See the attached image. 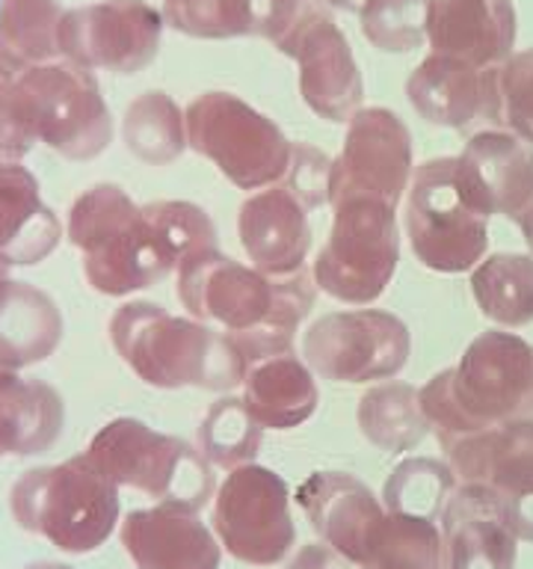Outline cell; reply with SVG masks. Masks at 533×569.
Wrapping results in <instances>:
<instances>
[{"mask_svg": "<svg viewBox=\"0 0 533 569\" xmlns=\"http://www.w3.org/2000/svg\"><path fill=\"white\" fill-rule=\"evenodd\" d=\"M240 400L261 430H293L318 412V377L300 353L266 356L247 365Z\"/></svg>", "mask_w": 533, "mask_h": 569, "instance_id": "obj_26", "label": "cell"}, {"mask_svg": "<svg viewBox=\"0 0 533 569\" xmlns=\"http://www.w3.org/2000/svg\"><path fill=\"white\" fill-rule=\"evenodd\" d=\"M418 403L442 448L489 427L533 421V345L506 329L480 332L460 362L418 389Z\"/></svg>", "mask_w": 533, "mask_h": 569, "instance_id": "obj_1", "label": "cell"}, {"mask_svg": "<svg viewBox=\"0 0 533 569\" xmlns=\"http://www.w3.org/2000/svg\"><path fill=\"white\" fill-rule=\"evenodd\" d=\"M122 140L137 160L149 167H167L187 149L184 110L160 89L142 92L124 110Z\"/></svg>", "mask_w": 533, "mask_h": 569, "instance_id": "obj_32", "label": "cell"}, {"mask_svg": "<svg viewBox=\"0 0 533 569\" xmlns=\"http://www.w3.org/2000/svg\"><path fill=\"white\" fill-rule=\"evenodd\" d=\"M296 505L329 549L359 567L385 507L373 489L346 471H314L296 487Z\"/></svg>", "mask_w": 533, "mask_h": 569, "instance_id": "obj_20", "label": "cell"}, {"mask_svg": "<svg viewBox=\"0 0 533 569\" xmlns=\"http://www.w3.org/2000/svg\"><path fill=\"white\" fill-rule=\"evenodd\" d=\"M284 569H350V563L338 551L329 549L326 542H311V546H302Z\"/></svg>", "mask_w": 533, "mask_h": 569, "instance_id": "obj_41", "label": "cell"}, {"mask_svg": "<svg viewBox=\"0 0 533 569\" xmlns=\"http://www.w3.org/2000/svg\"><path fill=\"white\" fill-rule=\"evenodd\" d=\"M456 489L451 466L430 457H406L394 466L382 489V507L389 513H406L439 522L447 498Z\"/></svg>", "mask_w": 533, "mask_h": 569, "instance_id": "obj_34", "label": "cell"}, {"mask_svg": "<svg viewBox=\"0 0 533 569\" xmlns=\"http://www.w3.org/2000/svg\"><path fill=\"white\" fill-rule=\"evenodd\" d=\"M409 104L415 113L451 131H486L501 128V66L471 62L426 53L406 80Z\"/></svg>", "mask_w": 533, "mask_h": 569, "instance_id": "obj_17", "label": "cell"}, {"mask_svg": "<svg viewBox=\"0 0 533 569\" xmlns=\"http://www.w3.org/2000/svg\"><path fill=\"white\" fill-rule=\"evenodd\" d=\"M27 569H74V567H69V563H53V560H48V563H33V567H27Z\"/></svg>", "mask_w": 533, "mask_h": 569, "instance_id": "obj_43", "label": "cell"}, {"mask_svg": "<svg viewBox=\"0 0 533 569\" xmlns=\"http://www.w3.org/2000/svg\"><path fill=\"white\" fill-rule=\"evenodd\" d=\"M62 311L51 293L30 282L0 279V371H24L57 353Z\"/></svg>", "mask_w": 533, "mask_h": 569, "instance_id": "obj_27", "label": "cell"}, {"mask_svg": "<svg viewBox=\"0 0 533 569\" xmlns=\"http://www.w3.org/2000/svg\"><path fill=\"white\" fill-rule=\"evenodd\" d=\"M163 27V12L145 0H98L62 12L60 53L92 74H137L158 57Z\"/></svg>", "mask_w": 533, "mask_h": 569, "instance_id": "obj_14", "label": "cell"}, {"mask_svg": "<svg viewBox=\"0 0 533 569\" xmlns=\"http://www.w3.org/2000/svg\"><path fill=\"white\" fill-rule=\"evenodd\" d=\"M149 220L158 226L160 238L167 240L169 256L175 261V270L190 258L208 256L220 249L217 240V226L211 213L184 199H158V202L142 204Z\"/></svg>", "mask_w": 533, "mask_h": 569, "instance_id": "obj_36", "label": "cell"}, {"mask_svg": "<svg viewBox=\"0 0 533 569\" xmlns=\"http://www.w3.org/2000/svg\"><path fill=\"white\" fill-rule=\"evenodd\" d=\"M238 238L249 264L264 276L305 270L311 252L309 208L279 181L255 190L238 211Z\"/></svg>", "mask_w": 533, "mask_h": 569, "instance_id": "obj_21", "label": "cell"}, {"mask_svg": "<svg viewBox=\"0 0 533 569\" xmlns=\"http://www.w3.org/2000/svg\"><path fill=\"white\" fill-rule=\"evenodd\" d=\"M430 0H364L359 12L364 39L385 53L418 51L424 39V18Z\"/></svg>", "mask_w": 533, "mask_h": 569, "instance_id": "obj_37", "label": "cell"}, {"mask_svg": "<svg viewBox=\"0 0 533 569\" xmlns=\"http://www.w3.org/2000/svg\"><path fill=\"white\" fill-rule=\"evenodd\" d=\"M398 261V208L373 196H353L332 204L329 238L311 264V279L320 293L362 309L389 291Z\"/></svg>", "mask_w": 533, "mask_h": 569, "instance_id": "obj_8", "label": "cell"}, {"mask_svg": "<svg viewBox=\"0 0 533 569\" xmlns=\"http://www.w3.org/2000/svg\"><path fill=\"white\" fill-rule=\"evenodd\" d=\"M471 293L497 329L533 323V256L495 252L483 258L471 270Z\"/></svg>", "mask_w": 533, "mask_h": 569, "instance_id": "obj_31", "label": "cell"}, {"mask_svg": "<svg viewBox=\"0 0 533 569\" xmlns=\"http://www.w3.org/2000/svg\"><path fill=\"white\" fill-rule=\"evenodd\" d=\"M442 451L456 483L486 487L519 542H533V421L489 427Z\"/></svg>", "mask_w": 533, "mask_h": 569, "instance_id": "obj_16", "label": "cell"}, {"mask_svg": "<svg viewBox=\"0 0 533 569\" xmlns=\"http://www.w3.org/2000/svg\"><path fill=\"white\" fill-rule=\"evenodd\" d=\"M406 238L418 264L433 273H471L486 258L489 217L460 190L453 158L426 160L412 172Z\"/></svg>", "mask_w": 533, "mask_h": 569, "instance_id": "obj_10", "label": "cell"}, {"mask_svg": "<svg viewBox=\"0 0 533 569\" xmlns=\"http://www.w3.org/2000/svg\"><path fill=\"white\" fill-rule=\"evenodd\" d=\"M424 39L439 57L480 69L501 66L515 44L513 0H430Z\"/></svg>", "mask_w": 533, "mask_h": 569, "instance_id": "obj_22", "label": "cell"}, {"mask_svg": "<svg viewBox=\"0 0 533 569\" xmlns=\"http://www.w3.org/2000/svg\"><path fill=\"white\" fill-rule=\"evenodd\" d=\"M184 3H195V0H163V7H184Z\"/></svg>", "mask_w": 533, "mask_h": 569, "instance_id": "obj_44", "label": "cell"}, {"mask_svg": "<svg viewBox=\"0 0 533 569\" xmlns=\"http://www.w3.org/2000/svg\"><path fill=\"white\" fill-rule=\"evenodd\" d=\"M311 0H195L163 7V21L190 39H266L279 44Z\"/></svg>", "mask_w": 533, "mask_h": 569, "instance_id": "obj_25", "label": "cell"}, {"mask_svg": "<svg viewBox=\"0 0 533 569\" xmlns=\"http://www.w3.org/2000/svg\"><path fill=\"white\" fill-rule=\"evenodd\" d=\"M213 537L240 563H284L296 542V525L282 475L258 462L231 469L213 492Z\"/></svg>", "mask_w": 533, "mask_h": 569, "instance_id": "obj_12", "label": "cell"}, {"mask_svg": "<svg viewBox=\"0 0 533 569\" xmlns=\"http://www.w3.org/2000/svg\"><path fill=\"white\" fill-rule=\"evenodd\" d=\"M453 172L483 217H506L515 226L533 208V146L504 128L471 133L453 158Z\"/></svg>", "mask_w": 533, "mask_h": 569, "instance_id": "obj_18", "label": "cell"}, {"mask_svg": "<svg viewBox=\"0 0 533 569\" xmlns=\"http://www.w3.org/2000/svg\"><path fill=\"white\" fill-rule=\"evenodd\" d=\"M9 510L21 531L66 555H89L113 537L122 501L87 453H74L24 471L9 489Z\"/></svg>", "mask_w": 533, "mask_h": 569, "instance_id": "obj_5", "label": "cell"}, {"mask_svg": "<svg viewBox=\"0 0 533 569\" xmlns=\"http://www.w3.org/2000/svg\"><path fill=\"white\" fill-rule=\"evenodd\" d=\"M7 87L36 146L42 142L71 163H87L110 149L113 113L92 71L69 60L44 62L7 80Z\"/></svg>", "mask_w": 533, "mask_h": 569, "instance_id": "obj_7", "label": "cell"}, {"mask_svg": "<svg viewBox=\"0 0 533 569\" xmlns=\"http://www.w3.org/2000/svg\"><path fill=\"white\" fill-rule=\"evenodd\" d=\"M66 403L51 382L0 371V457H36L57 445Z\"/></svg>", "mask_w": 533, "mask_h": 569, "instance_id": "obj_28", "label": "cell"}, {"mask_svg": "<svg viewBox=\"0 0 533 569\" xmlns=\"http://www.w3.org/2000/svg\"><path fill=\"white\" fill-rule=\"evenodd\" d=\"M355 418L364 439L385 453L412 451L430 433L418 403V386L412 382H376L359 400Z\"/></svg>", "mask_w": 533, "mask_h": 569, "instance_id": "obj_30", "label": "cell"}, {"mask_svg": "<svg viewBox=\"0 0 533 569\" xmlns=\"http://www.w3.org/2000/svg\"><path fill=\"white\" fill-rule=\"evenodd\" d=\"M326 7H338V9H359L364 0H323Z\"/></svg>", "mask_w": 533, "mask_h": 569, "instance_id": "obj_42", "label": "cell"}, {"mask_svg": "<svg viewBox=\"0 0 533 569\" xmlns=\"http://www.w3.org/2000/svg\"><path fill=\"white\" fill-rule=\"evenodd\" d=\"M66 238L83 258V276L104 297H131L175 270L167 240L119 184L101 181L71 202Z\"/></svg>", "mask_w": 533, "mask_h": 569, "instance_id": "obj_3", "label": "cell"}, {"mask_svg": "<svg viewBox=\"0 0 533 569\" xmlns=\"http://www.w3.org/2000/svg\"><path fill=\"white\" fill-rule=\"evenodd\" d=\"M355 569H447L442 528L430 519L385 510Z\"/></svg>", "mask_w": 533, "mask_h": 569, "instance_id": "obj_33", "label": "cell"}, {"mask_svg": "<svg viewBox=\"0 0 533 569\" xmlns=\"http://www.w3.org/2000/svg\"><path fill=\"white\" fill-rule=\"evenodd\" d=\"M0 460H3V457H0Z\"/></svg>", "mask_w": 533, "mask_h": 569, "instance_id": "obj_45", "label": "cell"}, {"mask_svg": "<svg viewBox=\"0 0 533 569\" xmlns=\"http://www.w3.org/2000/svg\"><path fill=\"white\" fill-rule=\"evenodd\" d=\"M66 226L42 199L39 178L21 163H0V264L36 267L57 252Z\"/></svg>", "mask_w": 533, "mask_h": 569, "instance_id": "obj_24", "label": "cell"}, {"mask_svg": "<svg viewBox=\"0 0 533 569\" xmlns=\"http://www.w3.org/2000/svg\"><path fill=\"white\" fill-rule=\"evenodd\" d=\"M187 149L211 160L238 190L279 184L291 167V146L279 124L234 92H202L184 110Z\"/></svg>", "mask_w": 533, "mask_h": 569, "instance_id": "obj_9", "label": "cell"}, {"mask_svg": "<svg viewBox=\"0 0 533 569\" xmlns=\"http://www.w3.org/2000/svg\"><path fill=\"white\" fill-rule=\"evenodd\" d=\"M329 163L332 160L314 146H305V142H293L291 146V167L284 172L282 184L309 208V213L326 204Z\"/></svg>", "mask_w": 533, "mask_h": 569, "instance_id": "obj_39", "label": "cell"}, {"mask_svg": "<svg viewBox=\"0 0 533 569\" xmlns=\"http://www.w3.org/2000/svg\"><path fill=\"white\" fill-rule=\"evenodd\" d=\"M409 353V327L385 309L329 311L302 329V362L329 382L394 380L406 368Z\"/></svg>", "mask_w": 533, "mask_h": 569, "instance_id": "obj_11", "label": "cell"}, {"mask_svg": "<svg viewBox=\"0 0 533 569\" xmlns=\"http://www.w3.org/2000/svg\"><path fill=\"white\" fill-rule=\"evenodd\" d=\"M60 0H0V83L62 60Z\"/></svg>", "mask_w": 533, "mask_h": 569, "instance_id": "obj_29", "label": "cell"}, {"mask_svg": "<svg viewBox=\"0 0 533 569\" xmlns=\"http://www.w3.org/2000/svg\"><path fill=\"white\" fill-rule=\"evenodd\" d=\"M128 558L137 569H220L222 546L184 505L137 507L119 525Z\"/></svg>", "mask_w": 533, "mask_h": 569, "instance_id": "obj_19", "label": "cell"}, {"mask_svg": "<svg viewBox=\"0 0 533 569\" xmlns=\"http://www.w3.org/2000/svg\"><path fill=\"white\" fill-rule=\"evenodd\" d=\"M501 128L533 146V48L501 62Z\"/></svg>", "mask_w": 533, "mask_h": 569, "instance_id": "obj_38", "label": "cell"}, {"mask_svg": "<svg viewBox=\"0 0 533 569\" xmlns=\"http://www.w3.org/2000/svg\"><path fill=\"white\" fill-rule=\"evenodd\" d=\"M36 149V140L21 122L7 83H0V163H21Z\"/></svg>", "mask_w": 533, "mask_h": 569, "instance_id": "obj_40", "label": "cell"}, {"mask_svg": "<svg viewBox=\"0 0 533 569\" xmlns=\"http://www.w3.org/2000/svg\"><path fill=\"white\" fill-rule=\"evenodd\" d=\"M107 332L115 356L154 389L229 391L247 371L225 332L190 315H172L158 302H122Z\"/></svg>", "mask_w": 533, "mask_h": 569, "instance_id": "obj_2", "label": "cell"}, {"mask_svg": "<svg viewBox=\"0 0 533 569\" xmlns=\"http://www.w3.org/2000/svg\"><path fill=\"white\" fill-rule=\"evenodd\" d=\"M447 569H515L519 537L486 487L456 483L442 516Z\"/></svg>", "mask_w": 533, "mask_h": 569, "instance_id": "obj_23", "label": "cell"}, {"mask_svg": "<svg viewBox=\"0 0 533 569\" xmlns=\"http://www.w3.org/2000/svg\"><path fill=\"white\" fill-rule=\"evenodd\" d=\"M300 69V96L323 122H350L362 110L364 80L344 30L323 0H311L291 33L275 44Z\"/></svg>", "mask_w": 533, "mask_h": 569, "instance_id": "obj_15", "label": "cell"}, {"mask_svg": "<svg viewBox=\"0 0 533 569\" xmlns=\"http://www.w3.org/2000/svg\"><path fill=\"white\" fill-rule=\"evenodd\" d=\"M264 445V430L255 425L240 398H220L208 407L202 425H199V453L208 466L217 469H238L255 462Z\"/></svg>", "mask_w": 533, "mask_h": 569, "instance_id": "obj_35", "label": "cell"}, {"mask_svg": "<svg viewBox=\"0 0 533 569\" xmlns=\"http://www.w3.org/2000/svg\"><path fill=\"white\" fill-rule=\"evenodd\" d=\"M83 453L115 489L142 492L154 505L202 510L213 498V469L199 448L140 418H113L98 427Z\"/></svg>", "mask_w": 533, "mask_h": 569, "instance_id": "obj_6", "label": "cell"}, {"mask_svg": "<svg viewBox=\"0 0 533 569\" xmlns=\"http://www.w3.org/2000/svg\"><path fill=\"white\" fill-rule=\"evenodd\" d=\"M175 273L178 300L187 315L220 332L270 327L300 336L320 293L311 270L264 276L252 264L222 256L220 249L190 258Z\"/></svg>", "mask_w": 533, "mask_h": 569, "instance_id": "obj_4", "label": "cell"}, {"mask_svg": "<svg viewBox=\"0 0 533 569\" xmlns=\"http://www.w3.org/2000/svg\"><path fill=\"white\" fill-rule=\"evenodd\" d=\"M415 172L412 133L389 107H362L346 122L344 146L329 163L326 204L373 196L398 208Z\"/></svg>", "mask_w": 533, "mask_h": 569, "instance_id": "obj_13", "label": "cell"}]
</instances>
